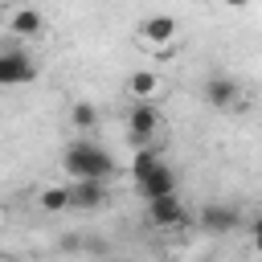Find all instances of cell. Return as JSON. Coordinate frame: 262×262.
<instances>
[{"instance_id":"6da1fadb","label":"cell","mask_w":262,"mask_h":262,"mask_svg":"<svg viewBox=\"0 0 262 262\" xmlns=\"http://www.w3.org/2000/svg\"><path fill=\"white\" fill-rule=\"evenodd\" d=\"M66 172L74 180H106L115 172V160H111L106 147H98L90 139H78V143L66 147Z\"/></svg>"},{"instance_id":"7a4b0ae2","label":"cell","mask_w":262,"mask_h":262,"mask_svg":"<svg viewBox=\"0 0 262 262\" xmlns=\"http://www.w3.org/2000/svg\"><path fill=\"white\" fill-rule=\"evenodd\" d=\"M156 131H160V111L151 102H135L131 115H127V143L139 151V147H147L156 139Z\"/></svg>"},{"instance_id":"3957f363","label":"cell","mask_w":262,"mask_h":262,"mask_svg":"<svg viewBox=\"0 0 262 262\" xmlns=\"http://www.w3.org/2000/svg\"><path fill=\"white\" fill-rule=\"evenodd\" d=\"M37 78V66L25 49H0V86H25Z\"/></svg>"},{"instance_id":"277c9868","label":"cell","mask_w":262,"mask_h":262,"mask_svg":"<svg viewBox=\"0 0 262 262\" xmlns=\"http://www.w3.org/2000/svg\"><path fill=\"white\" fill-rule=\"evenodd\" d=\"M70 201H74V209H102L111 201V188H106V180H78V184H70Z\"/></svg>"},{"instance_id":"5b68a950","label":"cell","mask_w":262,"mask_h":262,"mask_svg":"<svg viewBox=\"0 0 262 262\" xmlns=\"http://www.w3.org/2000/svg\"><path fill=\"white\" fill-rule=\"evenodd\" d=\"M147 217H151L160 229H176V225H184V221H188V213H184L180 196H160V201H147Z\"/></svg>"},{"instance_id":"8992f818","label":"cell","mask_w":262,"mask_h":262,"mask_svg":"<svg viewBox=\"0 0 262 262\" xmlns=\"http://www.w3.org/2000/svg\"><path fill=\"white\" fill-rule=\"evenodd\" d=\"M237 209H229V205H205L201 213H196V225L205 229V233H229V229H237Z\"/></svg>"},{"instance_id":"52a82bcc","label":"cell","mask_w":262,"mask_h":262,"mask_svg":"<svg viewBox=\"0 0 262 262\" xmlns=\"http://www.w3.org/2000/svg\"><path fill=\"white\" fill-rule=\"evenodd\" d=\"M139 37H143V45H151V49H164V45L176 37V16H164V12L147 16V20L139 25Z\"/></svg>"},{"instance_id":"ba28073f","label":"cell","mask_w":262,"mask_h":262,"mask_svg":"<svg viewBox=\"0 0 262 262\" xmlns=\"http://www.w3.org/2000/svg\"><path fill=\"white\" fill-rule=\"evenodd\" d=\"M201 98L209 106H229V102H237V82L229 74H209L205 86H201Z\"/></svg>"},{"instance_id":"9c48e42d","label":"cell","mask_w":262,"mask_h":262,"mask_svg":"<svg viewBox=\"0 0 262 262\" xmlns=\"http://www.w3.org/2000/svg\"><path fill=\"white\" fill-rule=\"evenodd\" d=\"M139 192H143L147 201H160V196H176V172H172L168 164H160L151 176H143V180H139Z\"/></svg>"},{"instance_id":"30bf717a","label":"cell","mask_w":262,"mask_h":262,"mask_svg":"<svg viewBox=\"0 0 262 262\" xmlns=\"http://www.w3.org/2000/svg\"><path fill=\"white\" fill-rule=\"evenodd\" d=\"M8 29L20 33V37H33V33L45 29V16H41L37 8H12V12H8Z\"/></svg>"},{"instance_id":"8fae6325","label":"cell","mask_w":262,"mask_h":262,"mask_svg":"<svg viewBox=\"0 0 262 262\" xmlns=\"http://www.w3.org/2000/svg\"><path fill=\"white\" fill-rule=\"evenodd\" d=\"M127 90H131V98H139V102H147L156 90H160V78L151 74V70H135L131 78H127Z\"/></svg>"},{"instance_id":"7c38bea8","label":"cell","mask_w":262,"mask_h":262,"mask_svg":"<svg viewBox=\"0 0 262 262\" xmlns=\"http://www.w3.org/2000/svg\"><path fill=\"white\" fill-rule=\"evenodd\" d=\"M160 164H164V160H160V151H156V147H139V151L131 156V176H135V184H139L143 176H151Z\"/></svg>"},{"instance_id":"4fadbf2b","label":"cell","mask_w":262,"mask_h":262,"mask_svg":"<svg viewBox=\"0 0 262 262\" xmlns=\"http://www.w3.org/2000/svg\"><path fill=\"white\" fill-rule=\"evenodd\" d=\"M41 209H45V213L74 209V201H70V184H49V188H41Z\"/></svg>"},{"instance_id":"5bb4252c","label":"cell","mask_w":262,"mask_h":262,"mask_svg":"<svg viewBox=\"0 0 262 262\" xmlns=\"http://www.w3.org/2000/svg\"><path fill=\"white\" fill-rule=\"evenodd\" d=\"M70 123H74L78 131H90V127L98 123V111H94L90 102H74V106H70Z\"/></svg>"},{"instance_id":"9a60e30c","label":"cell","mask_w":262,"mask_h":262,"mask_svg":"<svg viewBox=\"0 0 262 262\" xmlns=\"http://www.w3.org/2000/svg\"><path fill=\"white\" fill-rule=\"evenodd\" d=\"M250 237H254V250H258V254H262V217H258V221H254V229H250Z\"/></svg>"}]
</instances>
